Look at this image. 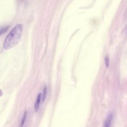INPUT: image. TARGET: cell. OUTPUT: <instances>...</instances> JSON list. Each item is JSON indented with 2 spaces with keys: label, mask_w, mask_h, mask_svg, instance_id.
Returning <instances> with one entry per match:
<instances>
[{
  "label": "cell",
  "mask_w": 127,
  "mask_h": 127,
  "mask_svg": "<svg viewBox=\"0 0 127 127\" xmlns=\"http://www.w3.org/2000/svg\"><path fill=\"white\" fill-rule=\"evenodd\" d=\"M23 26L18 24L10 32L4 42V48L10 50L15 47L20 41L22 36Z\"/></svg>",
  "instance_id": "obj_1"
},
{
  "label": "cell",
  "mask_w": 127,
  "mask_h": 127,
  "mask_svg": "<svg viewBox=\"0 0 127 127\" xmlns=\"http://www.w3.org/2000/svg\"><path fill=\"white\" fill-rule=\"evenodd\" d=\"M113 115L112 113H110L109 115V116H108V117L107 118L105 122V124H104L105 127H109L111 125L113 120Z\"/></svg>",
  "instance_id": "obj_2"
},
{
  "label": "cell",
  "mask_w": 127,
  "mask_h": 127,
  "mask_svg": "<svg viewBox=\"0 0 127 127\" xmlns=\"http://www.w3.org/2000/svg\"><path fill=\"white\" fill-rule=\"evenodd\" d=\"M41 94H39L38 96L35 104V110L36 112H37L39 109L40 105V102H41Z\"/></svg>",
  "instance_id": "obj_3"
},
{
  "label": "cell",
  "mask_w": 127,
  "mask_h": 127,
  "mask_svg": "<svg viewBox=\"0 0 127 127\" xmlns=\"http://www.w3.org/2000/svg\"><path fill=\"white\" fill-rule=\"evenodd\" d=\"M9 26H5V27H2L1 29H0V36L2 35L5 33H6L7 31V30L9 29Z\"/></svg>",
  "instance_id": "obj_4"
},
{
  "label": "cell",
  "mask_w": 127,
  "mask_h": 127,
  "mask_svg": "<svg viewBox=\"0 0 127 127\" xmlns=\"http://www.w3.org/2000/svg\"><path fill=\"white\" fill-rule=\"evenodd\" d=\"M46 95H47V87H45L43 90V96H42V100L43 101H44L45 100L46 98Z\"/></svg>",
  "instance_id": "obj_5"
},
{
  "label": "cell",
  "mask_w": 127,
  "mask_h": 127,
  "mask_svg": "<svg viewBox=\"0 0 127 127\" xmlns=\"http://www.w3.org/2000/svg\"><path fill=\"white\" fill-rule=\"evenodd\" d=\"M105 63L106 67L107 68H108L110 64V60L108 56H106L105 57Z\"/></svg>",
  "instance_id": "obj_6"
},
{
  "label": "cell",
  "mask_w": 127,
  "mask_h": 127,
  "mask_svg": "<svg viewBox=\"0 0 127 127\" xmlns=\"http://www.w3.org/2000/svg\"><path fill=\"white\" fill-rule=\"evenodd\" d=\"M26 116H27V112L25 111V113L24 114V115H23V118H22V122H21V126H23V125L24 124V123H25V121L26 120Z\"/></svg>",
  "instance_id": "obj_7"
},
{
  "label": "cell",
  "mask_w": 127,
  "mask_h": 127,
  "mask_svg": "<svg viewBox=\"0 0 127 127\" xmlns=\"http://www.w3.org/2000/svg\"><path fill=\"white\" fill-rule=\"evenodd\" d=\"M2 92H1V90H0V93H1ZM0 95H1V94H0ZM0 96H1V95H0Z\"/></svg>",
  "instance_id": "obj_8"
}]
</instances>
